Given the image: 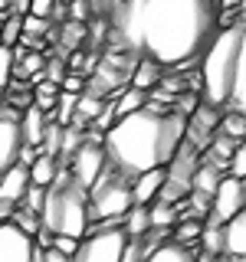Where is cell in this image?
Returning <instances> with one entry per match:
<instances>
[{
    "label": "cell",
    "instance_id": "cell-27",
    "mask_svg": "<svg viewBox=\"0 0 246 262\" xmlns=\"http://www.w3.org/2000/svg\"><path fill=\"white\" fill-rule=\"evenodd\" d=\"M197 105H200V95H197V92H184V95L171 98V108H174V112H180L184 118H187V115H191V112L197 108Z\"/></svg>",
    "mask_w": 246,
    "mask_h": 262
},
{
    "label": "cell",
    "instance_id": "cell-21",
    "mask_svg": "<svg viewBox=\"0 0 246 262\" xmlns=\"http://www.w3.org/2000/svg\"><path fill=\"white\" fill-rule=\"evenodd\" d=\"M102 105H105V98H102V95H92V92L76 95V112H72V115H76V118H82V121L89 125V121H92L95 115L102 112Z\"/></svg>",
    "mask_w": 246,
    "mask_h": 262
},
{
    "label": "cell",
    "instance_id": "cell-29",
    "mask_svg": "<svg viewBox=\"0 0 246 262\" xmlns=\"http://www.w3.org/2000/svg\"><path fill=\"white\" fill-rule=\"evenodd\" d=\"M23 33L27 36H43V33H49V20H43V16H23Z\"/></svg>",
    "mask_w": 246,
    "mask_h": 262
},
{
    "label": "cell",
    "instance_id": "cell-1",
    "mask_svg": "<svg viewBox=\"0 0 246 262\" xmlns=\"http://www.w3.org/2000/svg\"><path fill=\"white\" fill-rule=\"evenodd\" d=\"M217 0H115L112 43L168 66L194 62L217 33Z\"/></svg>",
    "mask_w": 246,
    "mask_h": 262
},
{
    "label": "cell",
    "instance_id": "cell-35",
    "mask_svg": "<svg viewBox=\"0 0 246 262\" xmlns=\"http://www.w3.org/2000/svg\"><path fill=\"white\" fill-rule=\"evenodd\" d=\"M13 210H16V203H10V200H0V223L13 216Z\"/></svg>",
    "mask_w": 246,
    "mask_h": 262
},
{
    "label": "cell",
    "instance_id": "cell-19",
    "mask_svg": "<svg viewBox=\"0 0 246 262\" xmlns=\"http://www.w3.org/2000/svg\"><path fill=\"white\" fill-rule=\"evenodd\" d=\"M27 170H30V184L49 187V184H53V177H56V170H59V161L46 158V154H36V161H33Z\"/></svg>",
    "mask_w": 246,
    "mask_h": 262
},
{
    "label": "cell",
    "instance_id": "cell-28",
    "mask_svg": "<svg viewBox=\"0 0 246 262\" xmlns=\"http://www.w3.org/2000/svg\"><path fill=\"white\" fill-rule=\"evenodd\" d=\"M13 79V46H0V89Z\"/></svg>",
    "mask_w": 246,
    "mask_h": 262
},
{
    "label": "cell",
    "instance_id": "cell-18",
    "mask_svg": "<svg viewBox=\"0 0 246 262\" xmlns=\"http://www.w3.org/2000/svg\"><path fill=\"white\" fill-rule=\"evenodd\" d=\"M121 229H125V236H141L151 229V216H148V207L145 203H131L125 210V216H121Z\"/></svg>",
    "mask_w": 246,
    "mask_h": 262
},
{
    "label": "cell",
    "instance_id": "cell-9",
    "mask_svg": "<svg viewBox=\"0 0 246 262\" xmlns=\"http://www.w3.org/2000/svg\"><path fill=\"white\" fill-rule=\"evenodd\" d=\"M23 144L20 135V112L10 105H0V174H4L10 164H16V151Z\"/></svg>",
    "mask_w": 246,
    "mask_h": 262
},
{
    "label": "cell",
    "instance_id": "cell-10",
    "mask_svg": "<svg viewBox=\"0 0 246 262\" xmlns=\"http://www.w3.org/2000/svg\"><path fill=\"white\" fill-rule=\"evenodd\" d=\"M33 236H27L13 220L0 223V262H33Z\"/></svg>",
    "mask_w": 246,
    "mask_h": 262
},
{
    "label": "cell",
    "instance_id": "cell-30",
    "mask_svg": "<svg viewBox=\"0 0 246 262\" xmlns=\"http://www.w3.org/2000/svg\"><path fill=\"white\" fill-rule=\"evenodd\" d=\"M63 76H66V62H63V59H49V62H43V79H49V82H56V85H59Z\"/></svg>",
    "mask_w": 246,
    "mask_h": 262
},
{
    "label": "cell",
    "instance_id": "cell-26",
    "mask_svg": "<svg viewBox=\"0 0 246 262\" xmlns=\"http://www.w3.org/2000/svg\"><path fill=\"white\" fill-rule=\"evenodd\" d=\"M227 174H230V177L246 180V147H243V144H236V151L230 154V161H227Z\"/></svg>",
    "mask_w": 246,
    "mask_h": 262
},
{
    "label": "cell",
    "instance_id": "cell-37",
    "mask_svg": "<svg viewBox=\"0 0 246 262\" xmlns=\"http://www.w3.org/2000/svg\"><path fill=\"white\" fill-rule=\"evenodd\" d=\"M10 10V0H0V13H7Z\"/></svg>",
    "mask_w": 246,
    "mask_h": 262
},
{
    "label": "cell",
    "instance_id": "cell-23",
    "mask_svg": "<svg viewBox=\"0 0 246 262\" xmlns=\"http://www.w3.org/2000/svg\"><path fill=\"white\" fill-rule=\"evenodd\" d=\"M243 112H227V115H220V121H217V131H223V135H230L233 141H243V135H246V125H243Z\"/></svg>",
    "mask_w": 246,
    "mask_h": 262
},
{
    "label": "cell",
    "instance_id": "cell-31",
    "mask_svg": "<svg viewBox=\"0 0 246 262\" xmlns=\"http://www.w3.org/2000/svg\"><path fill=\"white\" fill-rule=\"evenodd\" d=\"M56 4L59 0H30V16H43V20H49L56 10Z\"/></svg>",
    "mask_w": 246,
    "mask_h": 262
},
{
    "label": "cell",
    "instance_id": "cell-39",
    "mask_svg": "<svg viewBox=\"0 0 246 262\" xmlns=\"http://www.w3.org/2000/svg\"><path fill=\"white\" fill-rule=\"evenodd\" d=\"M4 16H7V13H0V23H4Z\"/></svg>",
    "mask_w": 246,
    "mask_h": 262
},
{
    "label": "cell",
    "instance_id": "cell-33",
    "mask_svg": "<svg viewBox=\"0 0 246 262\" xmlns=\"http://www.w3.org/2000/svg\"><path fill=\"white\" fill-rule=\"evenodd\" d=\"M36 147H33V144H20V151H16V161H20V164H27V167H30V164L33 161H36Z\"/></svg>",
    "mask_w": 246,
    "mask_h": 262
},
{
    "label": "cell",
    "instance_id": "cell-6",
    "mask_svg": "<svg viewBox=\"0 0 246 262\" xmlns=\"http://www.w3.org/2000/svg\"><path fill=\"white\" fill-rule=\"evenodd\" d=\"M125 229L121 220H109V223H89L86 236L79 239L76 252L69 262H121V249H125Z\"/></svg>",
    "mask_w": 246,
    "mask_h": 262
},
{
    "label": "cell",
    "instance_id": "cell-15",
    "mask_svg": "<svg viewBox=\"0 0 246 262\" xmlns=\"http://www.w3.org/2000/svg\"><path fill=\"white\" fill-rule=\"evenodd\" d=\"M194 259H197V243L184 246V243H174V239H164L145 262H194Z\"/></svg>",
    "mask_w": 246,
    "mask_h": 262
},
{
    "label": "cell",
    "instance_id": "cell-32",
    "mask_svg": "<svg viewBox=\"0 0 246 262\" xmlns=\"http://www.w3.org/2000/svg\"><path fill=\"white\" fill-rule=\"evenodd\" d=\"M49 246H53V249H59L63 256H72V252H76V246H79V239H76V236H53Z\"/></svg>",
    "mask_w": 246,
    "mask_h": 262
},
{
    "label": "cell",
    "instance_id": "cell-22",
    "mask_svg": "<svg viewBox=\"0 0 246 262\" xmlns=\"http://www.w3.org/2000/svg\"><path fill=\"white\" fill-rule=\"evenodd\" d=\"M200 229H203L200 216H191V213H187V220H184V223H174V226H171V233H174V243H184V246H191V243H197Z\"/></svg>",
    "mask_w": 246,
    "mask_h": 262
},
{
    "label": "cell",
    "instance_id": "cell-3",
    "mask_svg": "<svg viewBox=\"0 0 246 262\" xmlns=\"http://www.w3.org/2000/svg\"><path fill=\"white\" fill-rule=\"evenodd\" d=\"M197 69V95L203 105L220 112H246V20L213 33Z\"/></svg>",
    "mask_w": 246,
    "mask_h": 262
},
{
    "label": "cell",
    "instance_id": "cell-36",
    "mask_svg": "<svg viewBox=\"0 0 246 262\" xmlns=\"http://www.w3.org/2000/svg\"><path fill=\"white\" fill-rule=\"evenodd\" d=\"M79 36H82V27L69 23V27H66V46H72V39H79Z\"/></svg>",
    "mask_w": 246,
    "mask_h": 262
},
{
    "label": "cell",
    "instance_id": "cell-34",
    "mask_svg": "<svg viewBox=\"0 0 246 262\" xmlns=\"http://www.w3.org/2000/svg\"><path fill=\"white\" fill-rule=\"evenodd\" d=\"M7 13H16V16H27L30 13V0H10V10Z\"/></svg>",
    "mask_w": 246,
    "mask_h": 262
},
{
    "label": "cell",
    "instance_id": "cell-8",
    "mask_svg": "<svg viewBox=\"0 0 246 262\" xmlns=\"http://www.w3.org/2000/svg\"><path fill=\"white\" fill-rule=\"evenodd\" d=\"M243 207H246V180L223 174V177H220V184H217V190L210 193L207 223L210 226H220V223H227L230 216L243 213Z\"/></svg>",
    "mask_w": 246,
    "mask_h": 262
},
{
    "label": "cell",
    "instance_id": "cell-24",
    "mask_svg": "<svg viewBox=\"0 0 246 262\" xmlns=\"http://www.w3.org/2000/svg\"><path fill=\"white\" fill-rule=\"evenodd\" d=\"M20 33H23V16L7 13V16H4V23H0V46H16Z\"/></svg>",
    "mask_w": 246,
    "mask_h": 262
},
{
    "label": "cell",
    "instance_id": "cell-13",
    "mask_svg": "<svg viewBox=\"0 0 246 262\" xmlns=\"http://www.w3.org/2000/svg\"><path fill=\"white\" fill-rule=\"evenodd\" d=\"M164 184V167H151V170H141L138 177H131V203H151L158 196Z\"/></svg>",
    "mask_w": 246,
    "mask_h": 262
},
{
    "label": "cell",
    "instance_id": "cell-16",
    "mask_svg": "<svg viewBox=\"0 0 246 262\" xmlns=\"http://www.w3.org/2000/svg\"><path fill=\"white\" fill-rule=\"evenodd\" d=\"M131 85L135 89H141V92H151L154 85H161V66L158 62H151V59H145V56H138V66L131 69Z\"/></svg>",
    "mask_w": 246,
    "mask_h": 262
},
{
    "label": "cell",
    "instance_id": "cell-5",
    "mask_svg": "<svg viewBox=\"0 0 246 262\" xmlns=\"http://www.w3.org/2000/svg\"><path fill=\"white\" fill-rule=\"evenodd\" d=\"M131 207V180L115 174L105 164L102 174L92 180V187L86 190V210L89 223H109V220H121L125 210Z\"/></svg>",
    "mask_w": 246,
    "mask_h": 262
},
{
    "label": "cell",
    "instance_id": "cell-12",
    "mask_svg": "<svg viewBox=\"0 0 246 262\" xmlns=\"http://www.w3.org/2000/svg\"><path fill=\"white\" fill-rule=\"evenodd\" d=\"M30 187V170L27 164H10V167L0 174V200H10V203H20L23 190Z\"/></svg>",
    "mask_w": 246,
    "mask_h": 262
},
{
    "label": "cell",
    "instance_id": "cell-11",
    "mask_svg": "<svg viewBox=\"0 0 246 262\" xmlns=\"http://www.w3.org/2000/svg\"><path fill=\"white\" fill-rule=\"evenodd\" d=\"M220 256L243 259L246 256V213H236L220 223Z\"/></svg>",
    "mask_w": 246,
    "mask_h": 262
},
{
    "label": "cell",
    "instance_id": "cell-17",
    "mask_svg": "<svg viewBox=\"0 0 246 262\" xmlns=\"http://www.w3.org/2000/svg\"><path fill=\"white\" fill-rule=\"evenodd\" d=\"M112 98V105H115V118H121V115H128V112H138V108H145L151 98H148V92H141V89H121V92H115L109 95Z\"/></svg>",
    "mask_w": 246,
    "mask_h": 262
},
{
    "label": "cell",
    "instance_id": "cell-4",
    "mask_svg": "<svg viewBox=\"0 0 246 262\" xmlns=\"http://www.w3.org/2000/svg\"><path fill=\"white\" fill-rule=\"evenodd\" d=\"M39 226L53 236H76L82 239L89 229V210H86V187H79L69 177V170L59 167L53 184L43 193L39 207Z\"/></svg>",
    "mask_w": 246,
    "mask_h": 262
},
{
    "label": "cell",
    "instance_id": "cell-7",
    "mask_svg": "<svg viewBox=\"0 0 246 262\" xmlns=\"http://www.w3.org/2000/svg\"><path fill=\"white\" fill-rule=\"evenodd\" d=\"M66 170H69V177L76 180L79 187H92V180L102 174V167H105V151H102V138H82L79 141V147L66 158V164H63Z\"/></svg>",
    "mask_w": 246,
    "mask_h": 262
},
{
    "label": "cell",
    "instance_id": "cell-2",
    "mask_svg": "<svg viewBox=\"0 0 246 262\" xmlns=\"http://www.w3.org/2000/svg\"><path fill=\"white\" fill-rule=\"evenodd\" d=\"M187 118L168 105H151L128 112L115 118L105 128L102 151L105 164L121 177H138L141 170L164 167L174 154V147L184 141Z\"/></svg>",
    "mask_w": 246,
    "mask_h": 262
},
{
    "label": "cell",
    "instance_id": "cell-25",
    "mask_svg": "<svg viewBox=\"0 0 246 262\" xmlns=\"http://www.w3.org/2000/svg\"><path fill=\"white\" fill-rule=\"evenodd\" d=\"M13 223L23 229L27 236H36V229H39V213H33V210H23V207H16L13 210Z\"/></svg>",
    "mask_w": 246,
    "mask_h": 262
},
{
    "label": "cell",
    "instance_id": "cell-14",
    "mask_svg": "<svg viewBox=\"0 0 246 262\" xmlns=\"http://www.w3.org/2000/svg\"><path fill=\"white\" fill-rule=\"evenodd\" d=\"M43 131H46V112H39L36 105L20 112V135H23V144H33L36 147L43 141Z\"/></svg>",
    "mask_w": 246,
    "mask_h": 262
},
{
    "label": "cell",
    "instance_id": "cell-20",
    "mask_svg": "<svg viewBox=\"0 0 246 262\" xmlns=\"http://www.w3.org/2000/svg\"><path fill=\"white\" fill-rule=\"evenodd\" d=\"M56 98H59V85H56V82L43 79V82H36V85H33V105H36L39 112H46V121H49V115H53Z\"/></svg>",
    "mask_w": 246,
    "mask_h": 262
},
{
    "label": "cell",
    "instance_id": "cell-38",
    "mask_svg": "<svg viewBox=\"0 0 246 262\" xmlns=\"http://www.w3.org/2000/svg\"><path fill=\"white\" fill-rule=\"evenodd\" d=\"M0 105H4V89H0Z\"/></svg>",
    "mask_w": 246,
    "mask_h": 262
}]
</instances>
